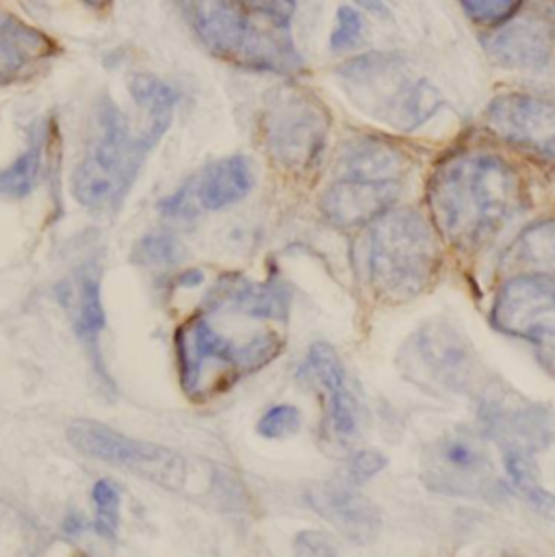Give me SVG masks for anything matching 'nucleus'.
Wrapping results in <instances>:
<instances>
[{
  "label": "nucleus",
  "mask_w": 555,
  "mask_h": 557,
  "mask_svg": "<svg viewBox=\"0 0 555 557\" xmlns=\"http://www.w3.org/2000/svg\"><path fill=\"white\" fill-rule=\"evenodd\" d=\"M428 202L445 242L476 250L526 211V187L519 172L502 157L462 152L436 168Z\"/></svg>",
  "instance_id": "obj_1"
},
{
  "label": "nucleus",
  "mask_w": 555,
  "mask_h": 557,
  "mask_svg": "<svg viewBox=\"0 0 555 557\" xmlns=\"http://www.w3.org/2000/svg\"><path fill=\"white\" fill-rule=\"evenodd\" d=\"M148 122L133 133L126 115L104 98L87 154L72 174V196L91 211H115L128 198L148 154L168 133L174 113H146Z\"/></svg>",
  "instance_id": "obj_2"
},
{
  "label": "nucleus",
  "mask_w": 555,
  "mask_h": 557,
  "mask_svg": "<svg viewBox=\"0 0 555 557\" xmlns=\"http://www.w3.org/2000/svg\"><path fill=\"white\" fill-rule=\"evenodd\" d=\"M185 11L202 46L226 63L280 76H297L306 67L291 24L252 11L246 0H185Z\"/></svg>",
  "instance_id": "obj_3"
},
{
  "label": "nucleus",
  "mask_w": 555,
  "mask_h": 557,
  "mask_svg": "<svg viewBox=\"0 0 555 557\" xmlns=\"http://www.w3.org/2000/svg\"><path fill=\"white\" fill-rule=\"evenodd\" d=\"M349 100L367 115L397 131H415L443 107V96L428 78L410 76L397 52H369L336 70Z\"/></svg>",
  "instance_id": "obj_4"
},
{
  "label": "nucleus",
  "mask_w": 555,
  "mask_h": 557,
  "mask_svg": "<svg viewBox=\"0 0 555 557\" xmlns=\"http://www.w3.org/2000/svg\"><path fill=\"white\" fill-rule=\"evenodd\" d=\"M439 246L430 222L410 209H391L371 224L365 270L378 295L406 301L419 295L439 270Z\"/></svg>",
  "instance_id": "obj_5"
},
{
  "label": "nucleus",
  "mask_w": 555,
  "mask_h": 557,
  "mask_svg": "<svg viewBox=\"0 0 555 557\" xmlns=\"http://www.w3.org/2000/svg\"><path fill=\"white\" fill-rule=\"evenodd\" d=\"M67 443L83 456L131 471L161 488L185 493L198 484L200 469L183 454L126 436L104 423L76 419L67 425Z\"/></svg>",
  "instance_id": "obj_6"
},
{
  "label": "nucleus",
  "mask_w": 555,
  "mask_h": 557,
  "mask_svg": "<svg viewBox=\"0 0 555 557\" xmlns=\"http://www.w3.org/2000/svg\"><path fill=\"white\" fill-rule=\"evenodd\" d=\"M261 126L270 157L284 170L299 174L321 159L330 133V115L310 91L280 87L268 98Z\"/></svg>",
  "instance_id": "obj_7"
},
{
  "label": "nucleus",
  "mask_w": 555,
  "mask_h": 557,
  "mask_svg": "<svg viewBox=\"0 0 555 557\" xmlns=\"http://www.w3.org/2000/svg\"><path fill=\"white\" fill-rule=\"evenodd\" d=\"M402 367L419 384L449 393H476L482 367L471 343L447 321H430L402 351Z\"/></svg>",
  "instance_id": "obj_8"
},
{
  "label": "nucleus",
  "mask_w": 555,
  "mask_h": 557,
  "mask_svg": "<svg viewBox=\"0 0 555 557\" xmlns=\"http://www.w3.org/2000/svg\"><path fill=\"white\" fill-rule=\"evenodd\" d=\"M282 351V338L276 334H261L244 345L229 341L213 325L196 317L176 332V356L181 369V386L189 397L202 393V371L211 360L226 362L239 375L255 373L274 362Z\"/></svg>",
  "instance_id": "obj_9"
},
{
  "label": "nucleus",
  "mask_w": 555,
  "mask_h": 557,
  "mask_svg": "<svg viewBox=\"0 0 555 557\" xmlns=\"http://www.w3.org/2000/svg\"><path fill=\"white\" fill-rule=\"evenodd\" d=\"M423 482L430 491L454 497L493 499L499 482L482 443L467 432L436 438L423 456Z\"/></svg>",
  "instance_id": "obj_10"
},
{
  "label": "nucleus",
  "mask_w": 555,
  "mask_h": 557,
  "mask_svg": "<svg viewBox=\"0 0 555 557\" xmlns=\"http://www.w3.org/2000/svg\"><path fill=\"white\" fill-rule=\"evenodd\" d=\"M493 325L536 345L541 360L555 369V282L526 274L510 278L493 304Z\"/></svg>",
  "instance_id": "obj_11"
},
{
  "label": "nucleus",
  "mask_w": 555,
  "mask_h": 557,
  "mask_svg": "<svg viewBox=\"0 0 555 557\" xmlns=\"http://www.w3.org/2000/svg\"><path fill=\"white\" fill-rule=\"evenodd\" d=\"M484 120L506 144L555 163V100L532 94H502L491 100Z\"/></svg>",
  "instance_id": "obj_12"
},
{
  "label": "nucleus",
  "mask_w": 555,
  "mask_h": 557,
  "mask_svg": "<svg viewBox=\"0 0 555 557\" xmlns=\"http://www.w3.org/2000/svg\"><path fill=\"white\" fill-rule=\"evenodd\" d=\"M484 52L504 70H543L555 52V26L539 13L515 15L491 28Z\"/></svg>",
  "instance_id": "obj_13"
},
{
  "label": "nucleus",
  "mask_w": 555,
  "mask_h": 557,
  "mask_svg": "<svg viewBox=\"0 0 555 557\" xmlns=\"http://www.w3.org/2000/svg\"><path fill=\"white\" fill-rule=\"evenodd\" d=\"M299 377L325 393V412L334 436L341 441L356 438L360 410L347 388V375L334 347L328 343H314L299 367Z\"/></svg>",
  "instance_id": "obj_14"
},
{
  "label": "nucleus",
  "mask_w": 555,
  "mask_h": 557,
  "mask_svg": "<svg viewBox=\"0 0 555 557\" xmlns=\"http://www.w3.org/2000/svg\"><path fill=\"white\" fill-rule=\"evenodd\" d=\"M397 198L399 185L395 181L371 183L341 178L323 191L319 209L332 226L349 231L371 226L395 207Z\"/></svg>",
  "instance_id": "obj_15"
},
{
  "label": "nucleus",
  "mask_w": 555,
  "mask_h": 557,
  "mask_svg": "<svg viewBox=\"0 0 555 557\" xmlns=\"http://www.w3.org/2000/svg\"><path fill=\"white\" fill-rule=\"evenodd\" d=\"M59 54L50 35L0 9V87H9L39 74Z\"/></svg>",
  "instance_id": "obj_16"
},
{
  "label": "nucleus",
  "mask_w": 555,
  "mask_h": 557,
  "mask_svg": "<svg viewBox=\"0 0 555 557\" xmlns=\"http://www.w3.org/2000/svg\"><path fill=\"white\" fill-rule=\"evenodd\" d=\"M480 414L484 430L506 449H523L532 454L555 443V421L539 406L504 397H486Z\"/></svg>",
  "instance_id": "obj_17"
},
{
  "label": "nucleus",
  "mask_w": 555,
  "mask_h": 557,
  "mask_svg": "<svg viewBox=\"0 0 555 557\" xmlns=\"http://www.w3.org/2000/svg\"><path fill=\"white\" fill-rule=\"evenodd\" d=\"M308 506L330 521L345 539L365 545L380 534V512L351 484H321L306 493Z\"/></svg>",
  "instance_id": "obj_18"
},
{
  "label": "nucleus",
  "mask_w": 555,
  "mask_h": 557,
  "mask_svg": "<svg viewBox=\"0 0 555 557\" xmlns=\"http://www.w3.org/2000/svg\"><path fill=\"white\" fill-rule=\"evenodd\" d=\"M205 306L211 310H233L255 319L284 321L288 314V295L276 284L226 274L207 293Z\"/></svg>",
  "instance_id": "obj_19"
},
{
  "label": "nucleus",
  "mask_w": 555,
  "mask_h": 557,
  "mask_svg": "<svg viewBox=\"0 0 555 557\" xmlns=\"http://www.w3.org/2000/svg\"><path fill=\"white\" fill-rule=\"evenodd\" d=\"M200 211H222L250 196L255 168L248 157L235 154L207 165L189 178Z\"/></svg>",
  "instance_id": "obj_20"
},
{
  "label": "nucleus",
  "mask_w": 555,
  "mask_h": 557,
  "mask_svg": "<svg viewBox=\"0 0 555 557\" xmlns=\"http://www.w3.org/2000/svg\"><path fill=\"white\" fill-rule=\"evenodd\" d=\"M408 168L406 152L380 137H358L343 146L338 172L349 181H395Z\"/></svg>",
  "instance_id": "obj_21"
},
{
  "label": "nucleus",
  "mask_w": 555,
  "mask_h": 557,
  "mask_svg": "<svg viewBox=\"0 0 555 557\" xmlns=\"http://www.w3.org/2000/svg\"><path fill=\"white\" fill-rule=\"evenodd\" d=\"M107 325V314L102 306V290H100V274L89 268L83 270L76 290H74V330L85 349L91 356L94 367L98 369V375L102 377L104 386H111V377L104 369L102 356H100V334Z\"/></svg>",
  "instance_id": "obj_22"
},
{
  "label": "nucleus",
  "mask_w": 555,
  "mask_h": 557,
  "mask_svg": "<svg viewBox=\"0 0 555 557\" xmlns=\"http://www.w3.org/2000/svg\"><path fill=\"white\" fill-rule=\"evenodd\" d=\"M506 265L555 278V220L528 226L508 250Z\"/></svg>",
  "instance_id": "obj_23"
},
{
  "label": "nucleus",
  "mask_w": 555,
  "mask_h": 557,
  "mask_svg": "<svg viewBox=\"0 0 555 557\" xmlns=\"http://www.w3.org/2000/svg\"><path fill=\"white\" fill-rule=\"evenodd\" d=\"M46 148V128H33L28 148L4 170H0V198H26L39 178Z\"/></svg>",
  "instance_id": "obj_24"
},
{
  "label": "nucleus",
  "mask_w": 555,
  "mask_h": 557,
  "mask_svg": "<svg viewBox=\"0 0 555 557\" xmlns=\"http://www.w3.org/2000/svg\"><path fill=\"white\" fill-rule=\"evenodd\" d=\"M506 473L513 482V486L543 515L555 517V497L543 488V484L536 478L534 462L530 451L523 449H506L504 454Z\"/></svg>",
  "instance_id": "obj_25"
},
{
  "label": "nucleus",
  "mask_w": 555,
  "mask_h": 557,
  "mask_svg": "<svg viewBox=\"0 0 555 557\" xmlns=\"http://www.w3.org/2000/svg\"><path fill=\"white\" fill-rule=\"evenodd\" d=\"M185 257L181 242L170 233H150L141 237L133 252L131 261L141 268H172L178 265Z\"/></svg>",
  "instance_id": "obj_26"
},
{
  "label": "nucleus",
  "mask_w": 555,
  "mask_h": 557,
  "mask_svg": "<svg viewBox=\"0 0 555 557\" xmlns=\"http://www.w3.org/2000/svg\"><path fill=\"white\" fill-rule=\"evenodd\" d=\"M91 499L96 508L94 530L104 541H115L122 521V495L111 480H98L91 488Z\"/></svg>",
  "instance_id": "obj_27"
},
{
  "label": "nucleus",
  "mask_w": 555,
  "mask_h": 557,
  "mask_svg": "<svg viewBox=\"0 0 555 557\" xmlns=\"http://www.w3.org/2000/svg\"><path fill=\"white\" fill-rule=\"evenodd\" d=\"M131 94L146 113H174L181 100V94L172 85L150 74H137L131 83Z\"/></svg>",
  "instance_id": "obj_28"
},
{
  "label": "nucleus",
  "mask_w": 555,
  "mask_h": 557,
  "mask_svg": "<svg viewBox=\"0 0 555 557\" xmlns=\"http://www.w3.org/2000/svg\"><path fill=\"white\" fill-rule=\"evenodd\" d=\"M465 15L482 26V28H495L510 17H515L521 9L523 0H458Z\"/></svg>",
  "instance_id": "obj_29"
},
{
  "label": "nucleus",
  "mask_w": 555,
  "mask_h": 557,
  "mask_svg": "<svg viewBox=\"0 0 555 557\" xmlns=\"http://www.w3.org/2000/svg\"><path fill=\"white\" fill-rule=\"evenodd\" d=\"M362 33H365V20L360 11L349 4H343L336 11L334 28L330 35V48L334 52H347L360 44Z\"/></svg>",
  "instance_id": "obj_30"
},
{
  "label": "nucleus",
  "mask_w": 555,
  "mask_h": 557,
  "mask_svg": "<svg viewBox=\"0 0 555 557\" xmlns=\"http://www.w3.org/2000/svg\"><path fill=\"white\" fill-rule=\"evenodd\" d=\"M301 425V414L295 406H288V404H280L270 408L257 423V432L263 436V438H270V441H278V438H286V436H293Z\"/></svg>",
  "instance_id": "obj_31"
},
{
  "label": "nucleus",
  "mask_w": 555,
  "mask_h": 557,
  "mask_svg": "<svg viewBox=\"0 0 555 557\" xmlns=\"http://www.w3.org/2000/svg\"><path fill=\"white\" fill-rule=\"evenodd\" d=\"M386 458L380 454V451H373V449H362V451H356L349 462H347V482L351 486H358V484H365L369 482L371 478H375L380 471H384L386 467Z\"/></svg>",
  "instance_id": "obj_32"
},
{
  "label": "nucleus",
  "mask_w": 555,
  "mask_h": 557,
  "mask_svg": "<svg viewBox=\"0 0 555 557\" xmlns=\"http://www.w3.org/2000/svg\"><path fill=\"white\" fill-rule=\"evenodd\" d=\"M295 552L301 556H336L338 547L325 534L306 530L295 536Z\"/></svg>",
  "instance_id": "obj_33"
},
{
  "label": "nucleus",
  "mask_w": 555,
  "mask_h": 557,
  "mask_svg": "<svg viewBox=\"0 0 555 557\" xmlns=\"http://www.w3.org/2000/svg\"><path fill=\"white\" fill-rule=\"evenodd\" d=\"M246 4L252 11L266 15L274 22H280V24H291L295 9H297L295 0H246Z\"/></svg>",
  "instance_id": "obj_34"
},
{
  "label": "nucleus",
  "mask_w": 555,
  "mask_h": 557,
  "mask_svg": "<svg viewBox=\"0 0 555 557\" xmlns=\"http://www.w3.org/2000/svg\"><path fill=\"white\" fill-rule=\"evenodd\" d=\"M205 282V274L200 270H187L178 276V284L185 286V288H192V286H200Z\"/></svg>",
  "instance_id": "obj_35"
},
{
  "label": "nucleus",
  "mask_w": 555,
  "mask_h": 557,
  "mask_svg": "<svg viewBox=\"0 0 555 557\" xmlns=\"http://www.w3.org/2000/svg\"><path fill=\"white\" fill-rule=\"evenodd\" d=\"M356 4H360L362 9L375 13V15H386V7L382 0H354Z\"/></svg>",
  "instance_id": "obj_36"
},
{
  "label": "nucleus",
  "mask_w": 555,
  "mask_h": 557,
  "mask_svg": "<svg viewBox=\"0 0 555 557\" xmlns=\"http://www.w3.org/2000/svg\"><path fill=\"white\" fill-rule=\"evenodd\" d=\"M89 9H94V11H102V9H107V7H111V2L113 0H83Z\"/></svg>",
  "instance_id": "obj_37"
}]
</instances>
